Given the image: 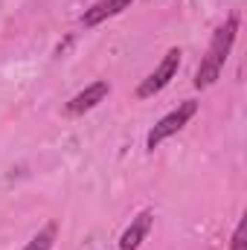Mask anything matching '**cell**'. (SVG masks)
I'll use <instances>...</instances> for the list:
<instances>
[{
  "label": "cell",
  "mask_w": 247,
  "mask_h": 250,
  "mask_svg": "<svg viewBox=\"0 0 247 250\" xmlns=\"http://www.w3.org/2000/svg\"><path fill=\"white\" fill-rule=\"evenodd\" d=\"M108 93H111V84H108V82H93V84H87L82 93H76V96L67 102V114H70V117H79V114L96 108Z\"/></svg>",
  "instance_id": "277c9868"
},
{
  "label": "cell",
  "mask_w": 247,
  "mask_h": 250,
  "mask_svg": "<svg viewBox=\"0 0 247 250\" xmlns=\"http://www.w3.org/2000/svg\"><path fill=\"white\" fill-rule=\"evenodd\" d=\"M195 114H198V102H195V99H186V102H181L175 111H169L163 120H157V123L151 125L145 146H148V148H157L163 140H169L172 134H178V131H181V128H184V125L195 117Z\"/></svg>",
  "instance_id": "7a4b0ae2"
},
{
  "label": "cell",
  "mask_w": 247,
  "mask_h": 250,
  "mask_svg": "<svg viewBox=\"0 0 247 250\" xmlns=\"http://www.w3.org/2000/svg\"><path fill=\"white\" fill-rule=\"evenodd\" d=\"M230 250H247V218L239 221V227H236V233H233V245Z\"/></svg>",
  "instance_id": "ba28073f"
},
{
  "label": "cell",
  "mask_w": 247,
  "mask_h": 250,
  "mask_svg": "<svg viewBox=\"0 0 247 250\" xmlns=\"http://www.w3.org/2000/svg\"><path fill=\"white\" fill-rule=\"evenodd\" d=\"M151 212H140L134 221H131V227L123 233V239H120V250H137L143 245V239H145V233H148V227H151Z\"/></svg>",
  "instance_id": "8992f818"
},
{
  "label": "cell",
  "mask_w": 247,
  "mask_h": 250,
  "mask_svg": "<svg viewBox=\"0 0 247 250\" xmlns=\"http://www.w3.org/2000/svg\"><path fill=\"white\" fill-rule=\"evenodd\" d=\"M181 50L178 47H172L166 56H163V62L157 64V70L154 73H148L143 82H140V87H137V99H151L154 93H160L175 76H178V67H181Z\"/></svg>",
  "instance_id": "3957f363"
},
{
  "label": "cell",
  "mask_w": 247,
  "mask_h": 250,
  "mask_svg": "<svg viewBox=\"0 0 247 250\" xmlns=\"http://www.w3.org/2000/svg\"><path fill=\"white\" fill-rule=\"evenodd\" d=\"M131 6V0H96L84 15H82V26L84 29H90V26H99L102 21H108V18H114V15H120Z\"/></svg>",
  "instance_id": "5b68a950"
},
{
  "label": "cell",
  "mask_w": 247,
  "mask_h": 250,
  "mask_svg": "<svg viewBox=\"0 0 247 250\" xmlns=\"http://www.w3.org/2000/svg\"><path fill=\"white\" fill-rule=\"evenodd\" d=\"M236 32H239V15L233 12V15L215 29L206 56L198 64V73H195V87H198V90L215 84V79L221 76V70H224V64H227V56H230V50H233V44H236Z\"/></svg>",
  "instance_id": "6da1fadb"
},
{
  "label": "cell",
  "mask_w": 247,
  "mask_h": 250,
  "mask_svg": "<svg viewBox=\"0 0 247 250\" xmlns=\"http://www.w3.org/2000/svg\"><path fill=\"white\" fill-rule=\"evenodd\" d=\"M56 230H59V227H56V221H50L38 236H32V242H29L23 250H50V248H53V242H56Z\"/></svg>",
  "instance_id": "52a82bcc"
}]
</instances>
